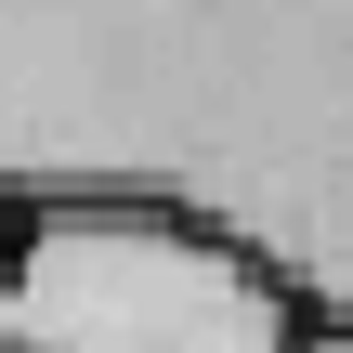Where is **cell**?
Here are the masks:
<instances>
[{
    "label": "cell",
    "instance_id": "obj_1",
    "mask_svg": "<svg viewBox=\"0 0 353 353\" xmlns=\"http://www.w3.org/2000/svg\"><path fill=\"white\" fill-rule=\"evenodd\" d=\"M0 196H157L353 314V0H0Z\"/></svg>",
    "mask_w": 353,
    "mask_h": 353
},
{
    "label": "cell",
    "instance_id": "obj_2",
    "mask_svg": "<svg viewBox=\"0 0 353 353\" xmlns=\"http://www.w3.org/2000/svg\"><path fill=\"white\" fill-rule=\"evenodd\" d=\"M301 288L157 196H13L0 353H288Z\"/></svg>",
    "mask_w": 353,
    "mask_h": 353
},
{
    "label": "cell",
    "instance_id": "obj_3",
    "mask_svg": "<svg viewBox=\"0 0 353 353\" xmlns=\"http://www.w3.org/2000/svg\"><path fill=\"white\" fill-rule=\"evenodd\" d=\"M288 353H353V314H301V341Z\"/></svg>",
    "mask_w": 353,
    "mask_h": 353
},
{
    "label": "cell",
    "instance_id": "obj_4",
    "mask_svg": "<svg viewBox=\"0 0 353 353\" xmlns=\"http://www.w3.org/2000/svg\"><path fill=\"white\" fill-rule=\"evenodd\" d=\"M0 249H13V196H0Z\"/></svg>",
    "mask_w": 353,
    "mask_h": 353
}]
</instances>
